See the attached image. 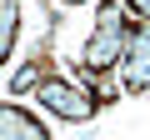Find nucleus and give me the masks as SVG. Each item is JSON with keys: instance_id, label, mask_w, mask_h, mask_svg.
I'll return each mask as SVG.
<instances>
[{"instance_id": "nucleus-7", "label": "nucleus", "mask_w": 150, "mask_h": 140, "mask_svg": "<svg viewBox=\"0 0 150 140\" xmlns=\"http://www.w3.org/2000/svg\"><path fill=\"white\" fill-rule=\"evenodd\" d=\"M65 5H85V0H65Z\"/></svg>"}, {"instance_id": "nucleus-4", "label": "nucleus", "mask_w": 150, "mask_h": 140, "mask_svg": "<svg viewBox=\"0 0 150 140\" xmlns=\"http://www.w3.org/2000/svg\"><path fill=\"white\" fill-rule=\"evenodd\" d=\"M0 135H5V140H45V125L30 115V110H20L15 100H5V105H0Z\"/></svg>"}, {"instance_id": "nucleus-3", "label": "nucleus", "mask_w": 150, "mask_h": 140, "mask_svg": "<svg viewBox=\"0 0 150 140\" xmlns=\"http://www.w3.org/2000/svg\"><path fill=\"white\" fill-rule=\"evenodd\" d=\"M120 90L125 95H145L150 90V20H135L125 60H120Z\"/></svg>"}, {"instance_id": "nucleus-6", "label": "nucleus", "mask_w": 150, "mask_h": 140, "mask_svg": "<svg viewBox=\"0 0 150 140\" xmlns=\"http://www.w3.org/2000/svg\"><path fill=\"white\" fill-rule=\"evenodd\" d=\"M120 5H125V10H135L140 20H150V0H120Z\"/></svg>"}, {"instance_id": "nucleus-1", "label": "nucleus", "mask_w": 150, "mask_h": 140, "mask_svg": "<svg viewBox=\"0 0 150 140\" xmlns=\"http://www.w3.org/2000/svg\"><path fill=\"white\" fill-rule=\"evenodd\" d=\"M130 30H135V20L115 5V0H105L95 30H90V35H85V45H80V75L95 85V95H100L105 105H110V90H100V80L110 75V70H120L125 45H130Z\"/></svg>"}, {"instance_id": "nucleus-2", "label": "nucleus", "mask_w": 150, "mask_h": 140, "mask_svg": "<svg viewBox=\"0 0 150 140\" xmlns=\"http://www.w3.org/2000/svg\"><path fill=\"white\" fill-rule=\"evenodd\" d=\"M35 100H40L55 120H65V125H85V120H95V110H105V100H100L95 90H80V85L60 80L55 70H50L45 80H35Z\"/></svg>"}, {"instance_id": "nucleus-5", "label": "nucleus", "mask_w": 150, "mask_h": 140, "mask_svg": "<svg viewBox=\"0 0 150 140\" xmlns=\"http://www.w3.org/2000/svg\"><path fill=\"white\" fill-rule=\"evenodd\" d=\"M15 35H20V0H0V60L15 55Z\"/></svg>"}]
</instances>
